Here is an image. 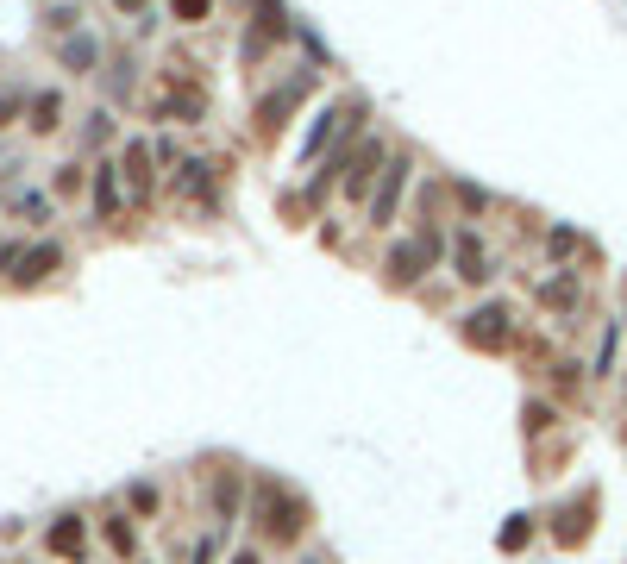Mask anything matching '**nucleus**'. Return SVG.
Segmentation results:
<instances>
[{
  "mask_svg": "<svg viewBox=\"0 0 627 564\" xmlns=\"http://www.w3.org/2000/svg\"><path fill=\"white\" fill-rule=\"evenodd\" d=\"M57 57H63V69L88 76V69H95V57H101V44L88 38V32H76V38H63V44H57Z\"/></svg>",
  "mask_w": 627,
  "mask_h": 564,
  "instance_id": "obj_12",
  "label": "nucleus"
},
{
  "mask_svg": "<svg viewBox=\"0 0 627 564\" xmlns=\"http://www.w3.org/2000/svg\"><path fill=\"white\" fill-rule=\"evenodd\" d=\"M13 214H19V220H32V226H44V214H51V207H44V195H19V201H13Z\"/></svg>",
  "mask_w": 627,
  "mask_h": 564,
  "instance_id": "obj_20",
  "label": "nucleus"
},
{
  "mask_svg": "<svg viewBox=\"0 0 627 564\" xmlns=\"http://www.w3.org/2000/svg\"><path fill=\"white\" fill-rule=\"evenodd\" d=\"M527 539H533V521H527V514H515V521L502 527V552H521Z\"/></svg>",
  "mask_w": 627,
  "mask_h": 564,
  "instance_id": "obj_19",
  "label": "nucleus"
},
{
  "mask_svg": "<svg viewBox=\"0 0 627 564\" xmlns=\"http://www.w3.org/2000/svg\"><path fill=\"white\" fill-rule=\"evenodd\" d=\"M57 126H63V101H57V94H32V132L51 138Z\"/></svg>",
  "mask_w": 627,
  "mask_h": 564,
  "instance_id": "obj_15",
  "label": "nucleus"
},
{
  "mask_svg": "<svg viewBox=\"0 0 627 564\" xmlns=\"http://www.w3.org/2000/svg\"><path fill=\"white\" fill-rule=\"evenodd\" d=\"M207 7H214V0H176V19H182V26H201Z\"/></svg>",
  "mask_w": 627,
  "mask_h": 564,
  "instance_id": "obj_23",
  "label": "nucleus"
},
{
  "mask_svg": "<svg viewBox=\"0 0 627 564\" xmlns=\"http://www.w3.org/2000/svg\"><path fill=\"white\" fill-rule=\"evenodd\" d=\"M113 7H120V13H145V0H113Z\"/></svg>",
  "mask_w": 627,
  "mask_h": 564,
  "instance_id": "obj_26",
  "label": "nucleus"
},
{
  "mask_svg": "<svg viewBox=\"0 0 627 564\" xmlns=\"http://www.w3.org/2000/svg\"><path fill=\"white\" fill-rule=\"evenodd\" d=\"M383 145H377V138H364V151L352 157V176H345V195H352V201H364L370 195V176H383Z\"/></svg>",
  "mask_w": 627,
  "mask_h": 564,
  "instance_id": "obj_8",
  "label": "nucleus"
},
{
  "mask_svg": "<svg viewBox=\"0 0 627 564\" xmlns=\"http://www.w3.org/2000/svg\"><path fill=\"white\" fill-rule=\"evenodd\" d=\"M232 564H258V558H251V552H239V558H232Z\"/></svg>",
  "mask_w": 627,
  "mask_h": 564,
  "instance_id": "obj_27",
  "label": "nucleus"
},
{
  "mask_svg": "<svg viewBox=\"0 0 627 564\" xmlns=\"http://www.w3.org/2000/svg\"><path fill=\"white\" fill-rule=\"evenodd\" d=\"M433 257H439V232L427 226V232H421L414 245H396V251H389V282H396V289H408V282H421V276L433 270Z\"/></svg>",
  "mask_w": 627,
  "mask_h": 564,
  "instance_id": "obj_2",
  "label": "nucleus"
},
{
  "mask_svg": "<svg viewBox=\"0 0 627 564\" xmlns=\"http://www.w3.org/2000/svg\"><path fill=\"white\" fill-rule=\"evenodd\" d=\"M120 176H126V188H132V201H145V195H151V151H145V145H126Z\"/></svg>",
  "mask_w": 627,
  "mask_h": 564,
  "instance_id": "obj_10",
  "label": "nucleus"
},
{
  "mask_svg": "<svg viewBox=\"0 0 627 564\" xmlns=\"http://www.w3.org/2000/svg\"><path fill=\"white\" fill-rule=\"evenodd\" d=\"M308 88H314L308 76H295V82H289L283 94H270V101L258 107V132H264V138H276V132H283V126H289L283 113H289V107H295V101H301V94H308Z\"/></svg>",
  "mask_w": 627,
  "mask_h": 564,
  "instance_id": "obj_7",
  "label": "nucleus"
},
{
  "mask_svg": "<svg viewBox=\"0 0 627 564\" xmlns=\"http://www.w3.org/2000/svg\"><path fill=\"white\" fill-rule=\"evenodd\" d=\"M540 301H546V308H577V282H571V276L546 282V289H540Z\"/></svg>",
  "mask_w": 627,
  "mask_h": 564,
  "instance_id": "obj_18",
  "label": "nucleus"
},
{
  "mask_svg": "<svg viewBox=\"0 0 627 564\" xmlns=\"http://www.w3.org/2000/svg\"><path fill=\"white\" fill-rule=\"evenodd\" d=\"M452 264H458V282H490V251H483L477 232H458V245H452Z\"/></svg>",
  "mask_w": 627,
  "mask_h": 564,
  "instance_id": "obj_5",
  "label": "nucleus"
},
{
  "mask_svg": "<svg viewBox=\"0 0 627 564\" xmlns=\"http://www.w3.org/2000/svg\"><path fill=\"white\" fill-rule=\"evenodd\" d=\"M19 107H26V94H19V88H7V94H0V132H7V126L19 120Z\"/></svg>",
  "mask_w": 627,
  "mask_h": 564,
  "instance_id": "obj_22",
  "label": "nucleus"
},
{
  "mask_svg": "<svg viewBox=\"0 0 627 564\" xmlns=\"http://www.w3.org/2000/svg\"><path fill=\"white\" fill-rule=\"evenodd\" d=\"M95 214L101 220L120 214V163H101V170H95Z\"/></svg>",
  "mask_w": 627,
  "mask_h": 564,
  "instance_id": "obj_11",
  "label": "nucleus"
},
{
  "mask_svg": "<svg viewBox=\"0 0 627 564\" xmlns=\"http://www.w3.org/2000/svg\"><path fill=\"white\" fill-rule=\"evenodd\" d=\"M546 427H552V408L533 402V408H527V433H546Z\"/></svg>",
  "mask_w": 627,
  "mask_h": 564,
  "instance_id": "obj_25",
  "label": "nucleus"
},
{
  "mask_svg": "<svg viewBox=\"0 0 627 564\" xmlns=\"http://www.w3.org/2000/svg\"><path fill=\"white\" fill-rule=\"evenodd\" d=\"M182 195H195L201 207H214V170H207V163H182Z\"/></svg>",
  "mask_w": 627,
  "mask_h": 564,
  "instance_id": "obj_14",
  "label": "nucleus"
},
{
  "mask_svg": "<svg viewBox=\"0 0 627 564\" xmlns=\"http://www.w3.org/2000/svg\"><path fill=\"white\" fill-rule=\"evenodd\" d=\"M44 546H51L57 558H76V564H82V552H88V533H82V521H76V514H57V521H51V533H44Z\"/></svg>",
  "mask_w": 627,
  "mask_h": 564,
  "instance_id": "obj_9",
  "label": "nucleus"
},
{
  "mask_svg": "<svg viewBox=\"0 0 627 564\" xmlns=\"http://www.w3.org/2000/svg\"><path fill=\"white\" fill-rule=\"evenodd\" d=\"M464 339L471 345H483V351H502L508 345V308H477V314H464Z\"/></svg>",
  "mask_w": 627,
  "mask_h": 564,
  "instance_id": "obj_4",
  "label": "nucleus"
},
{
  "mask_svg": "<svg viewBox=\"0 0 627 564\" xmlns=\"http://www.w3.org/2000/svg\"><path fill=\"white\" fill-rule=\"evenodd\" d=\"M258 533L276 539V546H295L301 533H308V502L295 496V489H276V483H258Z\"/></svg>",
  "mask_w": 627,
  "mask_h": 564,
  "instance_id": "obj_1",
  "label": "nucleus"
},
{
  "mask_svg": "<svg viewBox=\"0 0 627 564\" xmlns=\"http://www.w3.org/2000/svg\"><path fill=\"white\" fill-rule=\"evenodd\" d=\"M201 107H207V101H201V88L189 82V88H170L157 113H164V120H201Z\"/></svg>",
  "mask_w": 627,
  "mask_h": 564,
  "instance_id": "obj_13",
  "label": "nucleus"
},
{
  "mask_svg": "<svg viewBox=\"0 0 627 564\" xmlns=\"http://www.w3.org/2000/svg\"><path fill=\"white\" fill-rule=\"evenodd\" d=\"M408 170H414L408 157H389L383 163V182H377V195H370V220H377V226L396 220V201H402V188H408Z\"/></svg>",
  "mask_w": 627,
  "mask_h": 564,
  "instance_id": "obj_3",
  "label": "nucleus"
},
{
  "mask_svg": "<svg viewBox=\"0 0 627 564\" xmlns=\"http://www.w3.org/2000/svg\"><path fill=\"white\" fill-rule=\"evenodd\" d=\"M107 539H113V552H132V521H126V514H113V521H107Z\"/></svg>",
  "mask_w": 627,
  "mask_h": 564,
  "instance_id": "obj_21",
  "label": "nucleus"
},
{
  "mask_svg": "<svg viewBox=\"0 0 627 564\" xmlns=\"http://www.w3.org/2000/svg\"><path fill=\"white\" fill-rule=\"evenodd\" d=\"M214 508H220V521H232V514H239V470H220V483H214Z\"/></svg>",
  "mask_w": 627,
  "mask_h": 564,
  "instance_id": "obj_17",
  "label": "nucleus"
},
{
  "mask_svg": "<svg viewBox=\"0 0 627 564\" xmlns=\"http://www.w3.org/2000/svg\"><path fill=\"white\" fill-rule=\"evenodd\" d=\"M76 188H82V170H76V163H63V170H57V195H76Z\"/></svg>",
  "mask_w": 627,
  "mask_h": 564,
  "instance_id": "obj_24",
  "label": "nucleus"
},
{
  "mask_svg": "<svg viewBox=\"0 0 627 564\" xmlns=\"http://www.w3.org/2000/svg\"><path fill=\"white\" fill-rule=\"evenodd\" d=\"M590 508H596V502H571V508L559 514V539H565V546H577V539L590 533Z\"/></svg>",
  "mask_w": 627,
  "mask_h": 564,
  "instance_id": "obj_16",
  "label": "nucleus"
},
{
  "mask_svg": "<svg viewBox=\"0 0 627 564\" xmlns=\"http://www.w3.org/2000/svg\"><path fill=\"white\" fill-rule=\"evenodd\" d=\"M63 264V245H32V251H19V264H13V282L19 289H38L44 276H51Z\"/></svg>",
  "mask_w": 627,
  "mask_h": 564,
  "instance_id": "obj_6",
  "label": "nucleus"
}]
</instances>
